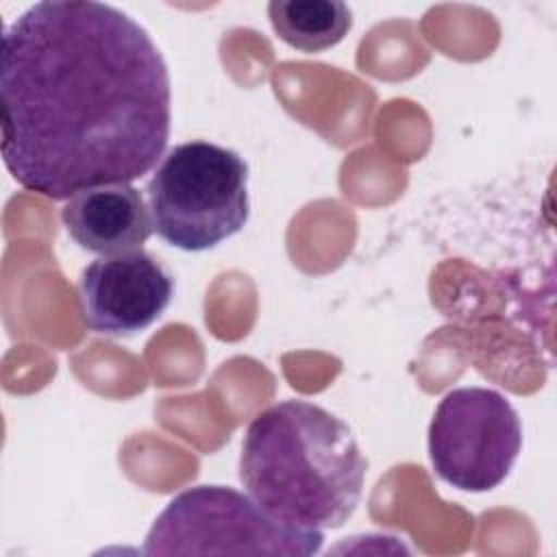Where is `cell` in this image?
I'll use <instances>...</instances> for the list:
<instances>
[{
  "label": "cell",
  "mask_w": 557,
  "mask_h": 557,
  "mask_svg": "<svg viewBox=\"0 0 557 557\" xmlns=\"http://www.w3.org/2000/svg\"><path fill=\"white\" fill-rule=\"evenodd\" d=\"M268 17L274 33L302 52L337 46L352 26L350 9L339 0H272Z\"/></svg>",
  "instance_id": "ba28073f"
},
{
  "label": "cell",
  "mask_w": 557,
  "mask_h": 557,
  "mask_svg": "<svg viewBox=\"0 0 557 557\" xmlns=\"http://www.w3.org/2000/svg\"><path fill=\"white\" fill-rule=\"evenodd\" d=\"M368 461L344 420L309 400H283L248 424L239 481L272 518L339 529L357 509Z\"/></svg>",
  "instance_id": "7a4b0ae2"
},
{
  "label": "cell",
  "mask_w": 557,
  "mask_h": 557,
  "mask_svg": "<svg viewBox=\"0 0 557 557\" xmlns=\"http://www.w3.org/2000/svg\"><path fill=\"white\" fill-rule=\"evenodd\" d=\"M146 196L152 231L165 244L209 250L248 222V165L231 148L185 141L161 159Z\"/></svg>",
  "instance_id": "3957f363"
},
{
  "label": "cell",
  "mask_w": 557,
  "mask_h": 557,
  "mask_svg": "<svg viewBox=\"0 0 557 557\" xmlns=\"http://www.w3.org/2000/svg\"><path fill=\"white\" fill-rule=\"evenodd\" d=\"M322 542L320 529L285 524L233 487L196 485L157 516L144 555H315Z\"/></svg>",
  "instance_id": "277c9868"
},
{
  "label": "cell",
  "mask_w": 557,
  "mask_h": 557,
  "mask_svg": "<svg viewBox=\"0 0 557 557\" xmlns=\"http://www.w3.org/2000/svg\"><path fill=\"white\" fill-rule=\"evenodd\" d=\"M172 294V276L141 248L100 257L78 278V300L87 329L115 337L148 329L165 311Z\"/></svg>",
  "instance_id": "8992f818"
},
{
  "label": "cell",
  "mask_w": 557,
  "mask_h": 557,
  "mask_svg": "<svg viewBox=\"0 0 557 557\" xmlns=\"http://www.w3.org/2000/svg\"><path fill=\"white\" fill-rule=\"evenodd\" d=\"M522 448V424L496 389L448 392L429 424V457L435 474L463 492L500 485Z\"/></svg>",
  "instance_id": "5b68a950"
},
{
  "label": "cell",
  "mask_w": 557,
  "mask_h": 557,
  "mask_svg": "<svg viewBox=\"0 0 557 557\" xmlns=\"http://www.w3.org/2000/svg\"><path fill=\"white\" fill-rule=\"evenodd\" d=\"M170 74L124 11L46 0L2 37V159L50 200L148 174L170 139Z\"/></svg>",
  "instance_id": "6da1fadb"
},
{
  "label": "cell",
  "mask_w": 557,
  "mask_h": 557,
  "mask_svg": "<svg viewBox=\"0 0 557 557\" xmlns=\"http://www.w3.org/2000/svg\"><path fill=\"white\" fill-rule=\"evenodd\" d=\"M70 237L89 252L109 257L137 250L152 233L148 207L131 183H111L74 194L61 209Z\"/></svg>",
  "instance_id": "52a82bcc"
}]
</instances>
